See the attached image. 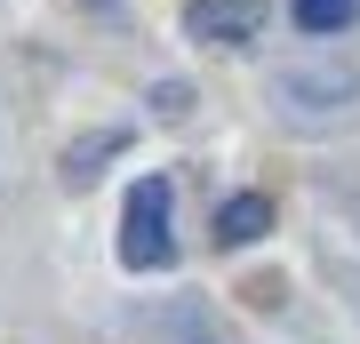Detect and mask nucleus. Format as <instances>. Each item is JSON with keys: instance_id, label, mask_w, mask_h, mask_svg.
Masks as SVG:
<instances>
[{"instance_id": "1", "label": "nucleus", "mask_w": 360, "mask_h": 344, "mask_svg": "<svg viewBox=\"0 0 360 344\" xmlns=\"http://www.w3.org/2000/svg\"><path fill=\"white\" fill-rule=\"evenodd\" d=\"M120 265H129V272L176 265V232H168V177H144V184L129 192V217H120Z\"/></svg>"}, {"instance_id": "2", "label": "nucleus", "mask_w": 360, "mask_h": 344, "mask_svg": "<svg viewBox=\"0 0 360 344\" xmlns=\"http://www.w3.org/2000/svg\"><path fill=\"white\" fill-rule=\"evenodd\" d=\"M272 0H184V32L193 40H217V49H248L264 32Z\"/></svg>"}, {"instance_id": "3", "label": "nucleus", "mask_w": 360, "mask_h": 344, "mask_svg": "<svg viewBox=\"0 0 360 344\" xmlns=\"http://www.w3.org/2000/svg\"><path fill=\"white\" fill-rule=\"evenodd\" d=\"M264 232H272V200L264 192H232L217 208V241L224 248H248V241H264Z\"/></svg>"}, {"instance_id": "4", "label": "nucleus", "mask_w": 360, "mask_h": 344, "mask_svg": "<svg viewBox=\"0 0 360 344\" xmlns=\"http://www.w3.org/2000/svg\"><path fill=\"white\" fill-rule=\"evenodd\" d=\"M360 16V0H296V25H304V40H328V32H345Z\"/></svg>"}, {"instance_id": "5", "label": "nucleus", "mask_w": 360, "mask_h": 344, "mask_svg": "<svg viewBox=\"0 0 360 344\" xmlns=\"http://www.w3.org/2000/svg\"><path fill=\"white\" fill-rule=\"evenodd\" d=\"M120 153V136H96V144H80V153H65V184H96V168Z\"/></svg>"}, {"instance_id": "6", "label": "nucleus", "mask_w": 360, "mask_h": 344, "mask_svg": "<svg viewBox=\"0 0 360 344\" xmlns=\"http://www.w3.org/2000/svg\"><path fill=\"white\" fill-rule=\"evenodd\" d=\"M96 8H112V0H96Z\"/></svg>"}]
</instances>
